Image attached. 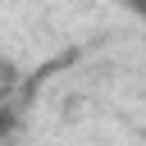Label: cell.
I'll return each instance as SVG.
<instances>
[{
  "label": "cell",
  "instance_id": "1",
  "mask_svg": "<svg viewBox=\"0 0 146 146\" xmlns=\"http://www.w3.org/2000/svg\"><path fill=\"white\" fill-rule=\"evenodd\" d=\"M123 5H128L132 14H141V18H146V0H123Z\"/></svg>",
  "mask_w": 146,
  "mask_h": 146
}]
</instances>
